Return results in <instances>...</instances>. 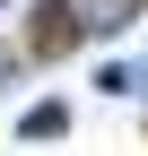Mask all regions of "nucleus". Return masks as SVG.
Listing matches in <instances>:
<instances>
[{"mask_svg": "<svg viewBox=\"0 0 148 156\" xmlns=\"http://www.w3.org/2000/svg\"><path fill=\"white\" fill-rule=\"evenodd\" d=\"M52 44H70V9H44L35 17V52H52Z\"/></svg>", "mask_w": 148, "mask_h": 156, "instance_id": "1", "label": "nucleus"}]
</instances>
